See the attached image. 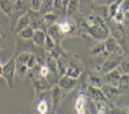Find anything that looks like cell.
Wrapping results in <instances>:
<instances>
[{
  "label": "cell",
  "instance_id": "6da1fadb",
  "mask_svg": "<svg viewBox=\"0 0 129 114\" xmlns=\"http://www.w3.org/2000/svg\"><path fill=\"white\" fill-rule=\"evenodd\" d=\"M66 55H67V59H68V66L64 75H68L70 77H74V79H78L84 70L83 62L81 61L80 57L77 54L69 53V52L66 51Z\"/></svg>",
  "mask_w": 129,
  "mask_h": 114
},
{
  "label": "cell",
  "instance_id": "7a4b0ae2",
  "mask_svg": "<svg viewBox=\"0 0 129 114\" xmlns=\"http://www.w3.org/2000/svg\"><path fill=\"white\" fill-rule=\"evenodd\" d=\"M15 75H16V57L13 55L7 62L3 66V77L6 81L8 89L12 90L15 84Z\"/></svg>",
  "mask_w": 129,
  "mask_h": 114
},
{
  "label": "cell",
  "instance_id": "3957f363",
  "mask_svg": "<svg viewBox=\"0 0 129 114\" xmlns=\"http://www.w3.org/2000/svg\"><path fill=\"white\" fill-rule=\"evenodd\" d=\"M43 47L37 46L32 39H24L21 38L20 36L16 35L15 36V49H14V54L13 55H17L22 52H32V53H38Z\"/></svg>",
  "mask_w": 129,
  "mask_h": 114
},
{
  "label": "cell",
  "instance_id": "277c9868",
  "mask_svg": "<svg viewBox=\"0 0 129 114\" xmlns=\"http://www.w3.org/2000/svg\"><path fill=\"white\" fill-rule=\"evenodd\" d=\"M88 35L97 42H104L110 36V27L107 23L105 24H92L89 25Z\"/></svg>",
  "mask_w": 129,
  "mask_h": 114
},
{
  "label": "cell",
  "instance_id": "5b68a950",
  "mask_svg": "<svg viewBox=\"0 0 129 114\" xmlns=\"http://www.w3.org/2000/svg\"><path fill=\"white\" fill-rule=\"evenodd\" d=\"M28 9H29V5H28L27 0H15L14 8H13V14H12V17H11L12 31H13L14 28H15L17 20L21 16H23L24 14H27Z\"/></svg>",
  "mask_w": 129,
  "mask_h": 114
},
{
  "label": "cell",
  "instance_id": "8992f818",
  "mask_svg": "<svg viewBox=\"0 0 129 114\" xmlns=\"http://www.w3.org/2000/svg\"><path fill=\"white\" fill-rule=\"evenodd\" d=\"M124 54V53H123ZM123 54H118V53H111L110 55L107 57V59L104 61V63L102 65V67L99 68V73H102L103 75L108 71L113 70V69H115V68L119 67L121 62V59L123 57Z\"/></svg>",
  "mask_w": 129,
  "mask_h": 114
},
{
  "label": "cell",
  "instance_id": "52a82bcc",
  "mask_svg": "<svg viewBox=\"0 0 129 114\" xmlns=\"http://www.w3.org/2000/svg\"><path fill=\"white\" fill-rule=\"evenodd\" d=\"M52 91V111L51 113H56L59 106L64 101V98L67 96V92H64L63 90L58 84H54L51 88Z\"/></svg>",
  "mask_w": 129,
  "mask_h": 114
},
{
  "label": "cell",
  "instance_id": "ba28073f",
  "mask_svg": "<svg viewBox=\"0 0 129 114\" xmlns=\"http://www.w3.org/2000/svg\"><path fill=\"white\" fill-rule=\"evenodd\" d=\"M28 15L30 19V25L35 30L37 29H43L45 31H47L45 23H44V16L39 13V11H35L32 8L28 9Z\"/></svg>",
  "mask_w": 129,
  "mask_h": 114
},
{
  "label": "cell",
  "instance_id": "9c48e42d",
  "mask_svg": "<svg viewBox=\"0 0 129 114\" xmlns=\"http://www.w3.org/2000/svg\"><path fill=\"white\" fill-rule=\"evenodd\" d=\"M56 84L59 85L64 92H72L73 90H75L78 85V79H74L68 75H62L60 76L59 81Z\"/></svg>",
  "mask_w": 129,
  "mask_h": 114
},
{
  "label": "cell",
  "instance_id": "30bf717a",
  "mask_svg": "<svg viewBox=\"0 0 129 114\" xmlns=\"http://www.w3.org/2000/svg\"><path fill=\"white\" fill-rule=\"evenodd\" d=\"M86 83H88V82H86ZM85 93L89 98H91L92 100H94V101H112L105 96V93L103 92L102 88L92 87V85L88 84L86 85Z\"/></svg>",
  "mask_w": 129,
  "mask_h": 114
},
{
  "label": "cell",
  "instance_id": "8fae6325",
  "mask_svg": "<svg viewBox=\"0 0 129 114\" xmlns=\"http://www.w3.org/2000/svg\"><path fill=\"white\" fill-rule=\"evenodd\" d=\"M104 42H105L106 51H107L108 53H118V54H123L124 53L123 47L121 46V44L119 43L113 36L110 35Z\"/></svg>",
  "mask_w": 129,
  "mask_h": 114
},
{
  "label": "cell",
  "instance_id": "7c38bea8",
  "mask_svg": "<svg viewBox=\"0 0 129 114\" xmlns=\"http://www.w3.org/2000/svg\"><path fill=\"white\" fill-rule=\"evenodd\" d=\"M86 82L88 84L92 85V87H97V88H102L105 84L104 81V75L102 73H99L98 70L93 69L90 73L88 74V77H86Z\"/></svg>",
  "mask_w": 129,
  "mask_h": 114
},
{
  "label": "cell",
  "instance_id": "4fadbf2b",
  "mask_svg": "<svg viewBox=\"0 0 129 114\" xmlns=\"http://www.w3.org/2000/svg\"><path fill=\"white\" fill-rule=\"evenodd\" d=\"M91 12L94 14H97L98 16L103 17L106 22H108L111 20L110 13H108V6L107 5H103V4H97L92 3L91 4Z\"/></svg>",
  "mask_w": 129,
  "mask_h": 114
},
{
  "label": "cell",
  "instance_id": "5bb4252c",
  "mask_svg": "<svg viewBox=\"0 0 129 114\" xmlns=\"http://www.w3.org/2000/svg\"><path fill=\"white\" fill-rule=\"evenodd\" d=\"M121 71L119 70L118 68L113 69V70L108 71V73L104 74V81L105 83L107 84H111L113 87H118L119 85V82H120V77H121Z\"/></svg>",
  "mask_w": 129,
  "mask_h": 114
},
{
  "label": "cell",
  "instance_id": "9a60e30c",
  "mask_svg": "<svg viewBox=\"0 0 129 114\" xmlns=\"http://www.w3.org/2000/svg\"><path fill=\"white\" fill-rule=\"evenodd\" d=\"M46 32H47L48 35L53 38V41L55 42V44H61L62 42H63V39L66 38L63 33L60 31L59 25H58V22H56V23H54V24H52L51 27H48V29H47V31H46Z\"/></svg>",
  "mask_w": 129,
  "mask_h": 114
},
{
  "label": "cell",
  "instance_id": "2e32d148",
  "mask_svg": "<svg viewBox=\"0 0 129 114\" xmlns=\"http://www.w3.org/2000/svg\"><path fill=\"white\" fill-rule=\"evenodd\" d=\"M102 90H103V92L105 93V96H106L110 100H115L116 98L121 96L118 90V87H113V85L107 84V83H105V84L103 85Z\"/></svg>",
  "mask_w": 129,
  "mask_h": 114
},
{
  "label": "cell",
  "instance_id": "e0dca14e",
  "mask_svg": "<svg viewBox=\"0 0 129 114\" xmlns=\"http://www.w3.org/2000/svg\"><path fill=\"white\" fill-rule=\"evenodd\" d=\"M14 3H15V0H0V11L9 20L12 17V14H13Z\"/></svg>",
  "mask_w": 129,
  "mask_h": 114
},
{
  "label": "cell",
  "instance_id": "ac0fdd59",
  "mask_svg": "<svg viewBox=\"0 0 129 114\" xmlns=\"http://www.w3.org/2000/svg\"><path fill=\"white\" fill-rule=\"evenodd\" d=\"M118 90L120 95H128L129 93V74H121Z\"/></svg>",
  "mask_w": 129,
  "mask_h": 114
},
{
  "label": "cell",
  "instance_id": "d6986e66",
  "mask_svg": "<svg viewBox=\"0 0 129 114\" xmlns=\"http://www.w3.org/2000/svg\"><path fill=\"white\" fill-rule=\"evenodd\" d=\"M45 39H46V31L43 29H37L35 30L34 36H32V42L37 45V46L44 47L45 45Z\"/></svg>",
  "mask_w": 129,
  "mask_h": 114
},
{
  "label": "cell",
  "instance_id": "ffe728a7",
  "mask_svg": "<svg viewBox=\"0 0 129 114\" xmlns=\"http://www.w3.org/2000/svg\"><path fill=\"white\" fill-rule=\"evenodd\" d=\"M78 7H80V0H69L67 8H66V17L72 19L77 12H80Z\"/></svg>",
  "mask_w": 129,
  "mask_h": 114
},
{
  "label": "cell",
  "instance_id": "44dd1931",
  "mask_svg": "<svg viewBox=\"0 0 129 114\" xmlns=\"http://www.w3.org/2000/svg\"><path fill=\"white\" fill-rule=\"evenodd\" d=\"M28 25H30V19H29V15L27 14H24L23 16H21L19 20H17V22H16V25L15 28H14L13 32L15 33H19L20 31H22V30L24 29V28H27Z\"/></svg>",
  "mask_w": 129,
  "mask_h": 114
},
{
  "label": "cell",
  "instance_id": "7402d4cb",
  "mask_svg": "<svg viewBox=\"0 0 129 114\" xmlns=\"http://www.w3.org/2000/svg\"><path fill=\"white\" fill-rule=\"evenodd\" d=\"M54 12V5H53V0H42V5L39 8V13L42 15L45 14L52 13Z\"/></svg>",
  "mask_w": 129,
  "mask_h": 114
},
{
  "label": "cell",
  "instance_id": "603a6c76",
  "mask_svg": "<svg viewBox=\"0 0 129 114\" xmlns=\"http://www.w3.org/2000/svg\"><path fill=\"white\" fill-rule=\"evenodd\" d=\"M29 70H30V68L28 67L27 65L16 61V75L19 76L20 79H25V77L28 76Z\"/></svg>",
  "mask_w": 129,
  "mask_h": 114
},
{
  "label": "cell",
  "instance_id": "cb8c5ba5",
  "mask_svg": "<svg viewBox=\"0 0 129 114\" xmlns=\"http://www.w3.org/2000/svg\"><path fill=\"white\" fill-rule=\"evenodd\" d=\"M118 69L122 74H129V52L123 54L122 59H121L120 65H119V67H118Z\"/></svg>",
  "mask_w": 129,
  "mask_h": 114
},
{
  "label": "cell",
  "instance_id": "d4e9b609",
  "mask_svg": "<svg viewBox=\"0 0 129 114\" xmlns=\"http://www.w3.org/2000/svg\"><path fill=\"white\" fill-rule=\"evenodd\" d=\"M34 32H35V29H34L31 25H28L27 28H24L22 31H20V32L16 33V35L20 36L21 38H24V39H32Z\"/></svg>",
  "mask_w": 129,
  "mask_h": 114
},
{
  "label": "cell",
  "instance_id": "484cf974",
  "mask_svg": "<svg viewBox=\"0 0 129 114\" xmlns=\"http://www.w3.org/2000/svg\"><path fill=\"white\" fill-rule=\"evenodd\" d=\"M106 52V47H105V42H98V44H96L91 50H90V55H97L102 54Z\"/></svg>",
  "mask_w": 129,
  "mask_h": 114
},
{
  "label": "cell",
  "instance_id": "4316f807",
  "mask_svg": "<svg viewBox=\"0 0 129 114\" xmlns=\"http://www.w3.org/2000/svg\"><path fill=\"white\" fill-rule=\"evenodd\" d=\"M85 113H98L97 111V106H96V101L92 100L91 98L86 99V106H85Z\"/></svg>",
  "mask_w": 129,
  "mask_h": 114
},
{
  "label": "cell",
  "instance_id": "83f0119b",
  "mask_svg": "<svg viewBox=\"0 0 129 114\" xmlns=\"http://www.w3.org/2000/svg\"><path fill=\"white\" fill-rule=\"evenodd\" d=\"M54 46H55V42L53 41V38H52L51 36L46 32V39H45V45H44V49H45L47 52H50V51H52V50L54 49Z\"/></svg>",
  "mask_w": 129,
  "mask_h": 114
},
{
  "label": "cell",
  "instance_id": "f1b7e54d",
  "mask_svg": "<svg viewBox=\"0 0 129 114\" xmlns=\"http://www.w3.org/2000/svg\"><path fill=\"white\" fill-rule=\"evenodd\" d=\"M113 20L115 22H118V23H122L123 22V19H124V12L123 11H121L120 8L116 11V13L114 14V16L112 17Z\"/></svg>",
  "mask_w": 129,
  "mask_h": 114
},
{
  "label": "cell",
  "instance_id": "f546056e",
  "mask_svg": "<svg viewBox=\"0 0 129 114\" xmlns=\"http://www.w3.org/2000/svg\"><path fill=\"white\" fill-rule=\"evenodd\" d=\"M119 5H120V3H113V4H111V5H108V13H110L111 19L114 16V14H115L116 11L119 9Z\"/></svg>",
  "mask_w": 129,
  "mask_h": 114
},
{
  "label": "cell",
  "instance_id": "4dcf8cb0",
  "mask_svg": "<svg viewBox=\"0 0 129 114\" xmlns=\"http://www.w3.org/2000/svg\"><path fill=\"white\" fill-rule=\"evenodd\" d=\"M40 5H42V0H29V8L39 11Z\"/></svg>",
  "mask_w": 129,
  "mask_h": 114
},
{
  "label": "cell",
  "instance_id": "1f68e13d",
  "mask_svg": "<svg viewBox=\"0 0 129 114\" xmlns=\"http://www.w3.org/2000/svg\"><path fill=\"white\" fill-rule=\"evenodd\" d=\"M119 8L121 11H123L124 13L129 11V0H121L120 5H119Z\"/></svg>",
  "mask_w": 129,
  "mask_h": 114
},
{
  "label": "cell",
  "instance_id": "d6a6232c",
  "mask_svg": "<svg viewBox=\"0 0 129 114\" xmlns=\"http://www.w3.org/2000/svg\"><path fill=\"white\" fill-rule=\"evenodd\" d=\"M5 47H6V37L4 31L0 29V51H3Z\"/></svg>",
  "mask_w": 129,
  "mask_h": 114
},
{
  "label": "cell",
  "instance_id": "836d02e7",
  "mask_svg": "<svg viewBox=\"0 0 129 114\" xmlns=\"http://www.w3.org/2000/svg\"><path fill=\"white\" fill-rule=\"evenodd\" d=\"M122 23H123L124 27H127L129 29V11L124 13V19H123V22H122Z\"/></svg>",
  "mask_w": 129,
  "mask_h": 114
},
{
  "label": "cell",
  "instance_id": "e575fe53",
  "mask_svg": "<svg viewBox=\"0 0 129 114\" xmlns=\"http://www.w3.org/2000/svg\"><path fill=\"white\" fill-rule=\"evenodd\" d=\"M1 75H3V66L0 63V77H1Z\"/></svg>",
  "mask_w": 129,
  "mask_h": 114
}]
</instances>
